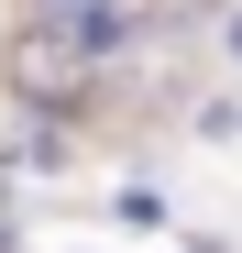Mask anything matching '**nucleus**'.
Wrapping results in <instances>:
<instances>
[{
  "instance_id": "f257e3e1",
  "label": "nucleus",
  "mask_w": 242,
  "mask_h": 253,
  "mask_svg": "<svg viewBox=\"0 0 242 253\" xmlns=\"http://www.w3.org/2000/svg\"><path fill=\"white\" fill-rule=\"evenodd\" d=\"M231 66H242V11H231Z\"/></svg>"
}]
</instances>
